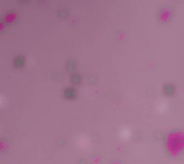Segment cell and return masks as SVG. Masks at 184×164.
Returning <instances> with one entry per match:
<instances>
[{"label":"cell","instance_id":"6da1fadb","mask_svg":"<svg viewBox=\"0 0 184 164\" xmlns=\"http://www.w3.org/2000/svg\"><path fill=\"white\" fill-rule=\"evenodd\" d=\"M76 95V90L74 87H67L63 91V97L67 99H74Z\"/></svg>","mask_w":184,"mask_h":164},{"label":"cell","instance_id":"7a4b0ae2","mask_svg":"<svg viewBox=\"0 0 184 164\" xmlns=\"http://www.w3.org/2000/svg\"><path fill=\"white\" fill-rule=\"evenodd\" d=\"M175 92V87L172 83H167L163 87V92L167 96H173Z\"/></svg>","mask_w":184,"mask_h":164},{"label":"cell","instance_id":"3957f363","mask_svg":"<svg viewBox=\"0 0 184 164\" xmlns=\"http://www.w3.org/2000/svg\"><path fill=\"white\" fill-rule=\"evenodd\" d=\"M13 64H14L16 67L21 68L25 64V58L22 55H17V56H16L15 59L13 60Z\"/></svg>","mask_w":184,"mask_h":164},{"label":"cell","instance_id":"277c9868","mask_svg":"<svg viewBox=\"0 0 184 164\" xmlns=\"http://www.w3.org/2000/svg\"><path fill=\"white\" fill-rule=\"evenodd\" d=\"M67 71L69 73H74L75 71V68H76V61L74 60V59H70L68 60L67 63Z\"/></svg>","mask_w":184,"mask_h":164},{"label":"cell","instance_id":"5b68a950","mask_svg":"<svg viewBox=\"0 0 184 164\" xmlns=\"http://www.w3.org/2000/svg\"><path fill=\"white\" fill-rule=\"evenodd\" d=\"M70 80H71L72 84L79 85L81 82V76L79 74H73L72 76H71V78H70Z\"/></svg>","mask_w":184,"mask_h":164}]
</instances>
